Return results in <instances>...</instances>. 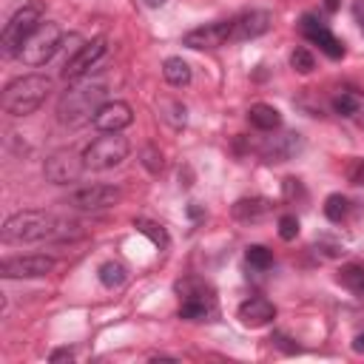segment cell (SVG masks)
I'll use <instances>...</instances> for the list:
<instances>
[{"instance_id": "1", "label": "cell", "mask_w": 364, "mask_h": 364, "mask_svg": "<svg viewBox=\"0 0 364 364\" xmlns=\"http://www.w3.org/2000/svg\"><path fill=\"white\" fill-rule=\"evenodd\" d=\"M71 228H77V225L63 222L46 210H20L6 219L0 236L6 245H34V242H46V239H65L74 233Z\"/></svg>"}, {"instance_id": "2", "label": "cell", "mask_w": 364, "mask_h": 364, "mask_svg": "<svg viewBox=\"0 0 364 364\" xmlns=\"http://www.w3.org/2000/svg\"><path fill=\"white\" fill-rule=\"evenodd\" d=\"M48 91H51V80L46 74H23L3 88L0 105L11 117H28L46 102Z\"/></svg>"}, {"instance_id": "3", "label": "cell", "mask_w": 364, "mask_h": 364, "mask_svg": "<svg viewBox=\"0 0 364 364\" xmlns=\"http://www.w3.org/2000/svg\"><path fill=\"white\" fill-rule=\"evenodd\" d=\"M102 102H105V85H100V82L74 85V88L63 91V97L57 102V119L68 128H80L85 122H94Z\"/></svg>"}, {"instance_id": "4", "label": "cell", "mask_w": 364, "mask_h": 364, "mask_svg": "<svg viewBox=\"0 0 364 364\" xmlns=\"http://www.w3.org/2000/svg\"><path fill=\"white\" fill-rule=\"evenodd\" d=\"M40 23H43V17H40V6L37 3H26L23 9H17L11 14V20L3 26V34H0L3 57H20L26 40L34 34V28Z\"/></svg>"}, {"instance_id": "5", "label": "cell", "mask_w": 364, "mask_h": 364, "mask_svg": "<svg viewBox=\"0 0 364 364\" xmlns=\"http://www.w3.org/2000/svg\"><path fill=\"white\" fill-rule=\"evenodd\" d=\"M63 28L54 23V20H43L37 28H34V34L26 40V46H23V51H20V60L26 63V65H31V68H37V65H46L57 51H60V46H63Z\"/></svg>"}, {"instance_id": "6", "label": "cell", "mask_w": 364, "mask_h": 364, "mask_svg": "<svg viewBox=\"0 0 364 364\" xmlns=\"http://www.w3.org/2000/svg\"><path fill=\"white\" fill-rule=\"evenodd\" d=\"M176 290L182 293L179 318H185V321H210L216 316L213 290L208 284H202L199 279H185V282L176 284Z\"/></svg>"}, {"instance_id": "7", "label": "cell", "mask_w": 364, "mask_h": 364, "mask_svg": "<svg viewBox=\"0 0 364 364\" xmlns=\"http://www.w3.org/2000/svg\"><path fill=\"white\" fill-rule=\"evenodd\" d=\"M128 154H131V142L117 131V134L97 136L82 151V159H85V168H91V171H108V168H117Z\"/></svg>"}, {"instance_id": "8", "label": "cell", "mask_w": 364, "mask_h": 364, "mask_svg": "<svg viewBox=\"0 0 364 364\" xmlns=\"http://www.w3.org/2000/svg\"><path fill=\"white\" fill-rule=\"evenodd\" d=\"M82 171H85V159L74 148H60L48 154L43 162V173L51 185H71L82 176Z\"/></svg>"}, {"instance_id": "9", "label": "cell", "mask_w": 364, "mask_h": 364, "mask_svg": "<svg viewBox=\"0 0 364 364\" xmlns=\"http://www.w3.org/2000/svg\"><path fill=\"white\" fill-rule=\"evenodd\" d=\"M108 51V40L105 37H91V40H85V43H80L74 51H71V57L65 60V65H63V71H60V77L63 80H68V82H74V80H80V77H85L100 60H102V54Z\"/></svg>"}, {"instance_id": "10", "label": "cell", "mask_w": 364, "mask_h": 364, "mask_svg": "<svg viewBox=\"0 0 364 364\" xmlns=\"http://www.w3.org/2000/svg\"><path fill=\"white\" fill-rule=\"evenodd\" d=\"M119 199H122V191L114 185H85V188H77L74 193H68L65 205L85 210V213H97V210L114 208Z\"/></svg>"}, {"instance_id": "11", "label": "cell", "mask_w": 364, "mask_h": 364, "mask_svg": "<svg viewBox=\"0 0 364 364\" xmlns=\"http://www.w3.org/2000/svg\"><path fill=\"white\" fill-rule=\"evenodd\" d=\"M54 270V256L46 253H28V256H11L3 259L0 273L3 279H40Z\"/></svg>"}, {"instance_id": "12", "label": "cell", "mask_w": 364, "mask_h": 364, "mask_svg": "<svg viewBox=\"0 0 364 364\" xmlns=\"http://www.w3.org/2000/svg\"><path fill=\"white\" fill-rule=\"evenodd\" d=\"M299 31H301V37L304 40H310L313 46H318L327 57H333V60H338V57H344V46L338 43V37L327 28V23L324 20H318L316 14H301V20H299Z\"/></svg>"}, {"instance_id": "13", "label": "cell", "mask_w": 364, "mask_h": 364, "mask_svg": "<svg viewBox=\"0 0 364 364\" xmlns=\"http://www.w3.org/2000/svg\"><path fill=\"white\" fill-rule=\"evenodd\" d=\"M225 43H230V20L205 23L199 28H191L182 37V46L196 48V51H213V48H222Z\"/></svg>"}, {"instance_id": "14", "label": "cell", "mask_w": 364, "mask_h": 364, "mask_svg": "<svg viewBox=\"0 0 364 364\" xmlns=\"http://www.w3.org/2000/svg\"><path fill=\"white\" fill-rule=\"evenodd\" d=\"M270 26H273V14L270 11H264V9L245 11V14H239V17L230 20V40L233 43H242V40L262 37Z\"/></svg>"}, {"instance_id": "15", "label": "cell", "mask_w": 364, "mask_h": 364, "mask_svg": "<svg viewBox=\"0 0 364 364\" xmlns=\"http://www.w3.org/2000/svg\"><path fill=\"white\" fill-rule=\"evenodd\" d=\"M134 122V111L128 102L122 100H111V102H102L97 117H94V128L100 134H117L122 128H128Z\"/></svg>"}, {"instance_id": "16", "label": "cell", "mask_w": 364, "mask_h": 364, "mask_svg": "<svg viewBox=\"0 0 364 364\" xmlns=\"http://www.w3.org/2000/svg\"><path fill=\"white\" fill-rule=\"evenodd\" d=\"M236 316H239V321L245 327H264V324H270L276 318V304L270 299H264V296H250V299H245L239 304Z\"/></svg>"}, {"instance_id": "17", "label": "cell", "mask_w": 364, "mask_h": 364, "mask_svg": "<svg viewBox=\"0 0 364 364\" xmlns=\"http://www.w3.org/2000/svg\"><path fill=\"white\" fill-rule=\"evenodd\" d=\"M301 145H304L301 134L284 131V134H279V136H270V139L262 145V156H264L267 162H287V159H293V156L301 151Z\"/></svg>"}, {"instance_id": "18", "label": "cell", "mask_w": 364, "mask_h": 364, "mask_svg": "<svg viewBox=\"0 0 364 364\" xmlns=\"http://www.w3.org/2000/svg\"><path fill=\"white\" fill-rule=\"evenodd\" d=\"M270 210H273V202L264 199V196H245V199H236L233 208H230L233 219H239V222H259Z\"/></svg>"}, {"instance_id": "19", "label": "cell", "mask_w": 364, "mask_h": 364, "mask_svg": "<svg viewBox=\"0 0 364 364\" xmlns=\"http://www.w3.org/2000/svg\"><path fill=\"white\" fill-rule=\"evenodd\" d=\"M247 119H250V125H253L256 131H276V128H282V114H279V108H273V105H267V102L250 105Z\"/></svg>"}, {"instance_id": "20", "label": "cell", "mask_w": 364, "mask_h": 364, "mask_svg": "<svg viewBox=\"0 0 364 364\" xmlns=\"http://www.w3.org/2000/svg\"><path fill=\"white\" fill-rule=\"evenodd\" d=\"M162 77H165L168 85L182 88V85L191 82V65H188L182 57H168V60L162 63Z\"/></svg>"}, {"instance_id": "21", "label": "cell", "mask_w": 364, "mask_h": 364, "mask_svg": "<svg viewBox=\"0 0 364 364\" xmlns=\"http://www.w3.org/2000/svg\"><path fill=\"white\" fill-rule=\"evenodd\" d=\"M97 276H100L102 287L114 290V287H122V284H125V279H128V270H125V264H119V262L108 259V262H102V264H100Z\"/></svg>"}, {"instance_id": "22", "label": "cell", "mask_w": 364, "mask_h": 364, "mask_svg": "<svg viewBox=\"0 0 364 364\" xmlns=\"http://www.w3.org/2000/svg\"><path fill=\"white\" fill-rule=\"evenodd\" d=\"M336 279H338L341 287H347L350 293L364 299V264H344Z\"/></svg>"}, {"instance_id": "23", "label": "cell", "mask_w": 364, "mask_h": 364, "mask_svg": "<svg viewBox=\"0 0 364 364\" xmlns=\"http://www.w3.org/2000/svg\"><path fill=\"white\" fill-rule=\"evenodd\" d=\"M347 213H350V202H347V196H341V193H330V196L324 199V216H327L330 222L341 225V222L347 219Z\"/></svg>"}, {"instance_id": "24", "label": "cell", "mask_w": 364, "mask_h": 364, "mask_svg": "<svg viewBox=\"0 0 364 364\" xmlns=\"http://www.w3.org/2000/svg\"><path fill=\"white\" fill-rule=\"evenodd\" d=\"M134 228H136L142 236H148L156 247H168V242H171L168 233H165V228H162L159 222H151V219H142V216H139V219H134Z\"/></svg>"}, {"instance_id": "25", "label": "cell", "mask_w": 364, "mask_h": 364, "mask_svg": "<svg viewBox=\"0 0 364 364\" xmlns=\"http://www.w3.org/2000/svg\"><path fill=\"white\" fill-rule=\"evenodd\" d=\"M245 259H247V264L256 267V270H270V267H273V253H270L264 245H250V247L245 250Z\"/></svg>"}, {"instance_id": "26", "label": "cell", "mask_w": 364, "mask_h": 364, "mask_svg": "<svg viewBox=\"0 0 364 364\" xmlns=\"http://www.w3.org/2000/svg\"><path fill=\"white\" fill-rule=\"evenodd\" d=\"M159 108H162V117L173 125V128H179V125H185V105L179 102V100H159Z\"/></svg>"}, {"instance_id": "27", "label": "cell", "mask_w": 364, "mask_h": 364, "mask_svg": "<svg viewBox=\"0 0 364 364\" xmlns=\"http://www.w3.org/2000/svg\"><path fill=\"white\" fill-rule=\"evenodd\" d=\"M290 65H293V71H299V74H310V71L316 68V57L310 54V48H296V51L290 54Z\"/></svg>"}, {"instance_id": "28", "label": "cell", "mask_w": 364, "mask_h": 364, "mask_svg": "<svg viewBox=\"0 0 364 364\" xmlns=\"http://www.w3.org/2000/svg\"><path fill=\"white\" fill-rule=\"evenodd\" d=\"M279 236H282L284 242H293V239L299 236V219H296V213H284V216L279 219Z\"/></svg>"}, {"instance_id": "29", "label": "cell", "mask_w": 364, "mask_h": 364, "mask_svg": "<svg viewBox=\"0 0 364 364\" xmlns=\"http://www.w3.org/2000/svg\"><path fill=\"white\" fill-rule=\"evenodd\" d=\"M142 165L151 171V173H156V171H162V154L154 148V145H148L145 151H142Z\"/></svg>"}, {"instance_id": "30", "label": "cell", "mask_w": 364, "mask_h": 364, "mask_svg": "<svg viewBox=\"0 0 364 364\" xmlns=\"http://www.w3.org/2000/svg\"><path fill=\"white\" fill-rule=\"evenodd\" d=\"M347 179L358 188H364V156H355L350 165H347Z\"/></svg>"}, {"instance_id": "31", "label": "cell", "mask_w": 364, "mask_h": 364, "mask_svg": "<svg viewBox=\"0 0 364 364\" xmlns=\"http://www.w3.org/2000/svg\"><path fill=\"white\" fill-rule=\"evenodd\" d=\"M350 119H355L361 128H364V94H355V102H353V114Z\"/></svg>"}, {"instance_id": "32", "label": "cell", "mask_w": 364, "mask_h": 364, "mask_svg": "<svg viewBox=\"0 0 364 364\" xmlns=\"http://www.w3.org/2000/svg\"><path fill=\"white\" fill-rule=\"evenodd\" d=\"M71 358H74V350H71V347H60V350H54V353L48 355V361H54V364H57V361H71Z\"/></svg>"}, {"instance_id": "33", "label": "cell", "mask_w": 364, "mask_h": 364, "mask_svg": "<svg viewBox=\"0 0 364 364\" xmlns=\"http://www.w3.org/2000/svg\"><path fill=\"white\" fill-rule=\"evenodd\" d=\"M353 17H355V23H358L361 31H364V0H355V3H353Z\"/></svg>"}, {"instance_id": "34", "label": "cell", "mask_w": 364, "mask_h": 364, "mask_svg": "<svg viewBox=\"0 0 364 364\" xmlns=\"http://www.w3.org/2000/svg\"><path fill=\"white\" fill-rule=\"evenodd\" d=\"M273 341H276V344H279V347H284V350H287V353H296V350H299V347H296V344H287V341H290V338H284V336H273Z\"/></svg>"}, {"instance_id": "35", "label": "cell", "mask_w": 364, "mask_h": 364, "mask_svg": "<svg viewBox=\"0 0 364 364\" xmlns=\"http://www.w3.org/2000/svg\"><path fill=\"white\" fill-rule=\"evenodd\" d=\"M353 350H355V353H364V333H358V336L353 338Z\"/></svg>"}, {"instance_id": "36", "label": "cell", "mask_w": 364, "mask_h": 364, "mask_svg": "<svg viewBox=\"0 0 364 364\" xmlns=\"http://www.w3.org/2000/svg\"><path fill=\"white\" fill-rule=\"evenodd\" d=\"M142 3H145L148 9H162V6L168 3V0H142Z\"/></svg>"}, {"instance_id": "37", "label": "cell", "mask_w": 364, "mask_h": 364, "mask_svg": "<svg viewBox=\"0 0 364 364\" xmlns=\"http://www.w3.org/2000/svg\"><path fill=\"white\" fill-rule=\"evenodd\" d=\"M188 213L196 219V216H202V208H196V202H191V205H188Z\"/></svg>"}, {"instance_id": "38", "label": "cell", "mask_w": 364, "mask_h": 364, "mask_svg": "<svg viewBox=\"0 0 364 364\" xmlns=\"http://www.w3.org/2000/svg\"><path fill=\"white\" fill-rule=\"evenodd\" d=\"M324 9H327V11H336V9H338V0H324Z\"/></svg>"}]
</instances>
